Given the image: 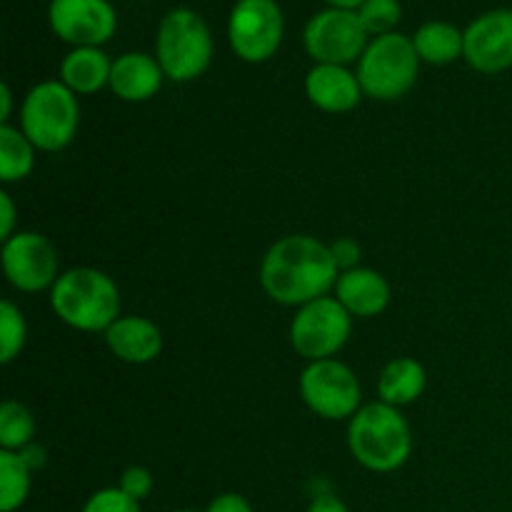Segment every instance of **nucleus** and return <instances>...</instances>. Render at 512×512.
Masks as SVG:
<instances>
[{
    "instance_id": "obj_1",
    "label": "nucleus",
    "mask_w": 512,
    "mask_h": 512,
    "mask_svg": "<svg viewBox=\"0 0 512 512\" xmlns=\"http://www.w3.org/2000/svg\"><path fill=\"white\" fill-rule=\"evenodd\" d=\"M340 278L330 245L313 235H288L270 245L260 265V285L280 305H303L325 298Z\"/></svg>"
},
{
    "instance_id": "obj_2",
    "label": "nucleus",
    "mask_w": 512,
    "mask_h": 512,
    "mask_svg": "<svg viewBox=\"0 0 512 512\" xmlns=\"http://www.w3.org/2000/svg\"><path fill=\"white\" fill-rule=\"evenodd\" d=\"M348 448L363 468L373 473H393L408 463L413 453V433L400 408L388 403H368L350 418Z\"/></svg>"
},
{
    "instance_id": "obj_3",
    "label": "nucleus",
    "mask_w": 512,
    "mask_h": 512,
    "mask_svg": "<svg viewBox=\"0 0 512 512\" xmlns=\"http://www.w3.org/2000/svg\"><path fill=\"white\" fill-rule=\"evenodd\" d=\"M50 305L70 328L105 333L120 318V290L115 280L100 270L73 268L60 273L50 288Z\"/></svg>"
},
{
    "instance_id": "obj_4",
    "label": "nucleus",
    "mask_w": 512,
    "mask_h": 512,
    "mask_svg": "<svg viewBox=\"0 0 512 512\" xmlns=\"http://www.w3.org/2000/svg\"><path fill=\"white\" fill-rule=\"evenodd\" d=\"M80 125V105L63 80L38 83L20 108V130L35 148L58 153L73 143Z\"/></svg>"
},
{
    "instance_id": "obj_5",
    "label": "nucleus",
    "mask_w": 512,
    "mask_h": 512,
    "mask_svg": "<svg viewBox=\"0 0 512 512\" xmlns=\"http://www.w3.org/2000/svg\"><path fill=\"white\" fill-rule=\"evenodd\" d=\"M155 55L165 78L188 83L208 70L213 60V35L195 10L178 8L160 23Z\"/></svg>"
},
{
    "instance_id": "obj_6",
    "label": "nucleus",
    "mask_w": 512,
    "mask_h": 512,
    "mask_svg": "<svg viewBox=\"0 0 512 512\" xmlns=\"http://www.w3.org/2000/svg\"><path fill=\"white\" fill-rule=\"evenodd\" d=\"M420 58L413 38L388 33L368 43L358 65V80L365 95L375 100H398L418 80Z\"/></svg>"
},
{
    "instance_id": "obj_7",
    "label": "nucleus",
    "mask_w": 512,
    "mask_h": 512,
    "mask_svg": "<svg viewBox=\"0 0 512 512\" xmlns=\"http://www.w3.org/2000/svg\"><path fill=\"white\" fill-rule=\"evenodd\" d=\"M353 333V315L338 298H318L303 305L290 323V343L300 358L328 360L348 343Z\"/></svg>"
},
{
    "instance_id": "obj_8",
    "label": "nucleus",
    "mask_w": 512,
    "mask_h": 512,
    "mask_svg": "<svg viewBox=\"0 0 512 512\" xmlns=\"http://www.w3.org/2000/svg\"><path fill=\"white\" fill-rule=\"evenodd\" d=\"M300 398L325 420L353 418L363 405V390L353 370L340 360H315L300 373Z\"/></svg>"
},
{
    "instance_id": "obj_9",
    "label": "nucleus",
    "mask_w": 512,
    "mask_h": 512,
    "mask_svg": "<svg viewBox=\"0 0 512 512\" xmlns=\"http://www.w3.org/2000/svg\"><path fill=\"white\" fill-rule=\"evenodd\" d=\"M283 10L275 0H238L228 20V38L245 63H265L283 43Z\"/></svg>"
},
{
    "instance_id": "obj_10",
    "label": "nucleus",
    "mask_w": 512,
    "mask_h": 512,
    "mask_svg": "<svg viewBox=\"0 0 512 512\" xmlns=\"http://www.w3.org/2000/svg\"><path fill=\"white\" fill-rule=\"evenodd\" d=\"M305 48L318 65H348L363 58L368 30L360 23L358 10L328 8L305 25Z\"/></svg>"
},
{
    "instance_id": "obj_11",
    "label": "nucleus",
    "mask_w": 512,
    "mask_h": 512,
    "mask_svg": "<svg viewBox=\"0 0 512 512\" xmlns=\"http://www.w3.org/2000/svg\"><path fill=\"white\" fill-rule=\"evenodd\" d=\"M3 273L13 288L40 293L53 288L58 275V253L45 235L20 230L3 243Z\"/></svg>"
},
{
    "instance_id": "obj_12",
    "label": "nucleus",
    "mask_w": 512,
    "mask_h": 512,
    "mask_svg": "<svg viewBox=\"0 0 512 512\" xmlns=\"http://www.w3.org/2000/svg\"><path fill=\"white\" fill-rule=\"evenodd\" d=\"M48 20L53 33L75 48H98L118 28V15L108 0H53Z\"/></svg>"
},
{
    "instance_id": "obj_13",
    "label": "nucleus",
    "mask_w": 512,
    "mask_h": 512,
    "mask_svg": "<svg viewBox=\"0 0 512 512\" xmlns=\"http://www.w3.org/2000/svg\"><path fill=\"white\" fill-rule=\"evenodd\" d=\"M463 58L480 73L512 68V10L500 8L480 15L465 30Z\"/></svg>"
},
{
    "instance_id": "obj_14",
    "label": "nucleus",
    "mask_w": 512,
    "mask_h": 512,
    "mask_svg": "<svg viewBox=\"0 0 512 512\" xmlns=\"http://www.w3.org/2000/svg\"><path fill=\"white\" fill-rule=\"evenodd\" d=\"M305 93L315 108L325 113H348L360 103L358 75L350 73L345 65H315L305 78Z\"/></svg>"
},
{
    "instance_id": "obj_15",
    "label": "nucleus",
    "mask_w": 512,
    "mask_h": 512,
    "mask_svg": "<svg viewBox=\"0 0 512 512\" xmlns=\"http://www.w3.org/2000/svg\"><path fill=\"white\" fill-rule=\"evenodd\" d=\"M105 343L123 363L145 365L153 363L163 350V333L153 320L128 315V318H118L105 330Z\"/></svg>"
},
{
    "instance_id": "obj_16",
    "label": "nucleus",
    "mask_w": 512,
    "mask_h": 512,
    "mask_svg": "<svg viewBox=\"0 0 512 512\" xmlns=\"http://www.w3.org/2000/svg\"><path fill=\"white\" fill-rule=\"evenodd\" d=\"M335 298L353 318H375L390 303V285L378 270L353 268L340 273Z\"/></svg>"
},
{
    "instance_id": "obj_17",
    "label": "nucleus",
    "mask_w": 512,
    "mask_h": 512,
    "mask_svg": "<svg viewBox=\"0 0 512 512\" xmlns=\"http://www.w3.org/2000/svg\"><path fill=\"white\" fill-rule=\"evenodd\" d=\"M163 75L158 58H150L145 53H125L115 60L110 70V90L120 100L143 103L158 93Z\"/></svg>"
},
{
    "instance_id": "obj_18",
    "label": "nucleus",
    "mask_w": 512,
    "mask_h": 512,
    "mask_svg": "<svg viewBox=\"0 0 512 512\" xmlns=\"http://www.w3.org/2000/svg\"><path fill=\"white\" fill-rule=\"evenodd\" d=\"M110 70L113 63L100 48H73L60 65V80L75 95H90L110 85Z\"/></svg>"
},
{
    "instance_id": "obj_19",
    "label": "nucleus",
    "mask_w": 512,
    "mask_h": 512,
    "mask_svg": "<svg viewBox=\"0 0 512 512\" xmlns=\"http://www.w3.org/2000/svg\"><path fill=\"white\" fill-rule=\"evenodd\" d=\"M425 383H428V375L418 360L395 358L380 373V400L393 405V408H403V405L415 403L425 393Z\"/></svg>"
},
{
    "instance_id": "obj_20",
    "label": "nucleus",
    "mask_w": 512,
    "mask_h": 512,
    "mask_svg": "<svg viewBox=\"0 0 512 512\" xmlns=\"http://www.w3.org/2000/svg\"><path fill=\"white\" fill-rule=\"evenodd\" d=\"M413 45L418 58L425 63L448 65L465 53V35L455 25L433 20L420 25L418 33L413 35Z\"/></svg>"
},
{
    "instance_id": "obj_21",
    "label": "nucleus",
    "mask_w": 512,
    "mask_h": 512,
    "mask_svg": "<svg viewBox=\"0 0 512 512\" xmlns=\"http://www.w3.org/2000/svg\"><path fill=\"white\" fill-rule=\"evenodd\" d=\"M35 145L13 125H0V180L5 185L20 183L33 173Z\"/></svg>"
},
{
    "instance_id": "obj_22",
    "label": "nucleus",
    "mask_w": 512,
    "mask_h": 512,
    "mask_svg": "<svg viewBox=\"0 0 512 512\" xmlns=\"http://www.w3.org/2000/svg\"><path fill=\"white\" fill-rule=\"evenodd\" d=\"M30 473L33 470L20 458V453L0 450V510L15 512L23 508L30 495V485H33Z\"/></svg>"
},
{
    "instance_id": "obj_23",
    "label": "nucleus",
    "mask_w": 512,
    "mask_h": 512,
    "mask_svg": "<svg viewBox=\"0 0 512 512\" xmlns=\"http://www.w3.org/2000/svg\"><path fill=\"white\" fill-rule=\"evenodd\" d=\"M35 438V418L25 405L5 400L0 408V450L20 453Z\"/></svg>"
},
{
    "instance_id": "obj_24",
    "label": "nucleus",
    "mask_w": 512,
    "mask_h": 512,
    "mask_svg": "<svg viewBox=\"0 0 512 512\" xmlns=\"http://www.w3.org/2000/svg\"><path fill=\"white\" fill-rule=\"evenodd\" d=\"M25 338H28V325H25L23 313L18 305L3 300L0 303V363H13L25 348Z\"/></svg>"
},
{
    "instance_id": "obj_25",
    "label": "nucleus",
    "mask_w": 512,
    "mask_h": 512,
    "mask_svg": "<svg viewBox=\"0 0 512 512\" xmlns=\"http://www.w3.org/2000/svg\"><path fill=\"white\" fill-rule=\"evenodd\" d=\"M358 15L363 28L380 38V35L393 33L395 25L400 23L403 8H400L398 0H365L358 8Z\"/></svg>"
},
{
    "instance_id": "obj_26",
    "label": "nucleus",
    "mask_w": 512,
    "mask_h": 512,
    "mask_svg": "<svg viewBox=\"0 0 512 512\" xmlns=\"http://www.w3.org/2000/svg\"><path fill=\"white\" fill-rule=\"evenodd\" d=\"M83 512H140V503L120 488H103L90 495Z\"/></svg>"
},
{
    "instance_id": "obj_27",
    "label": "nucleus",
    "mask_w": 512,
    "mask_h": 512,
    "mask_svg": "<svg viewBox=\"0 0 512 512\" xmlns=\"http://www.w3.org/2000/svg\"><path fill=\"white\" fill-rule=\"evenodd\" d=\"M118 488L123 490L125 495H130L133 500L143 503V500L153 493V473H150L148 468H143V465H133V468H128L120 475Z\"/></svg>"
},
{
    "instance_id": "obj_28",
    "label": "nucleus",
    "mask_w": 512,
    "mask_h": 512,
    "mask_svg": "<svg viewBox=\"0 0 512 512\" xmlns=\"http://www.w3.org/2000/svg\"><path fill=\"white\" fill-rule=\"evenodd\" d=\"M330 253H333V258H335V263H338L340 273H345V270L360 268V265H358V260H360V245L355 243L353 238H340V240H335V243L330 245Z\"/></svg>"
},
{
    "instance_id": "obj_29",
    "label": "nucleus",
    "mask_w": 512,
    "mask_h": 512,
    "mask_svg": "<svg viewBox=\"0 0 512 512\" xmlns=\"http://www.w3.org/2000/svg\"><path fill=\"white\" fill-rule=\"evenodd\" d=\"M205 512H253V505L238 493H223L218 498L210 500L208 510Z\"/></svg>"
},
{
    "instance_id": "obj_30",
    "label": "nucleus",
    "mask_w": 512,
    "mask_h": 512,
    "mask_svg": "<svg viewBox=\"0 0 512 512\" xmlns=\"http://www.w3.org/2000/svg\"><path fill=\"white\" fill-rule=\"evenodd\" d=\"M15 223H18V218H15L13 198L3 190L0 193V238H3V243L15 235Z\"/></svg>"
},
{
    "instance_id": "obj_31",
    "label": "nucleus",
    "mask_w": 512,
    "mask_h": 512,
    "mask_svg": "<svg viewBox=\"0 0 512 512\" xmlns=\"http://www.w3.org/2000/svg\"><path fill=\"white\" fill-rule=\"evenodd\" d=\"M305 512H350V510L345 508L343 500H338L335 495H318Z\"/></svg>"
},
{
    "instance_id": "obj_32",
    "label": "nucleus",
    "mask_w": 512,
    "mask_h": 512,
    "mask_svg": "<svg viewBox=\"0 0 512 512\" xmlns=\"http://www.w3.org/2000/svg\"><path fill=\"white\" fill-rule=\"evenodd\" d=\"M20 458H23L25 463H28L30 470H38V468H43V465H45V450L38 448V445L30 443L28 448L20 450Z\"/></svg>"
},
{
    "instance_id": "obj_33",
    "label": "nucleus",
    "mask_w": 512,
    "mask_h": 512,
    "mask_svg": "<svg viewBox=\"0 0 512 512\" xmlns=\"http://www.w3.org/2000/svg\"><path fill=\"white\" fill-rule=\"evenodd\" d=\"M10 110H13V93H10V85H0V123L8 125Z\"/></svg>"
},
{
    "instance_id": "obj_34",
    "label": "nucleus",
    "mask_w": 512,
    "mask_h": 512,
    "mask_svg": "<svg viewBox=\"0 0 512 512\" xmlns=\"http://www.w3.org/2000/svg\"><path fill=\"white\" fill-rule=\"evenodd\" d=\"M325 3L333 5V8H340V10H355V8H360L365 0H325Z\"/></svg>"
},
{
    "instance_id": "obj_35",
    "label": "nucleus",
    "mask_w": 512,
    "mask_h": 512,
    "mask_svg": "<svg viewBox=\"0 0 512 512\" xmlns=\"http://www.w3.org/2000/svg\"><path fill=\"white\" fill-rule=\"evenodd\" d=\"M175 512H198V510H175Z\"/></svg>"
}]
</instances>
